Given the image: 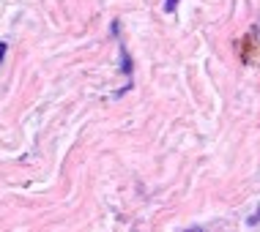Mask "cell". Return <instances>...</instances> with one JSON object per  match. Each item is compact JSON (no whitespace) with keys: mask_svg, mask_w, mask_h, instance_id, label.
Segmentation results:
<instances>
[{"mask_svg":"<svg viewBox=\"0 0 260 232\" xmlns=\"http://www.w3.org/2000/svg\"><path fill=\"white\" fill-rule=\"evenodd\" d=\"M175 6H178V0H165V11H167V14H173Z\"/></svg>","mask_w":260,"mask_h":232,"instance_id":"1","label":"cell"},{"mask_svg":"<svg viewBox=\"0 0 260 232\" xmlns=\"http://www.w3.org/2000/svg\"><path fill=\"white\" fill-rule=\"evenodd\" d=\"M6 49H9V47H6V41H0V63H3V58H6Z\"/></svg>","mask_w":260,"mask_h":232,"instance_id":"2","label":"cell"},{"mask_svg":"<svg viewBox=\"0 0 260 232\" xmlns=\"http://www.w3.org/2000/svg\"><path fill=\"white\" fill-rule=\"evenodd\" d=\"M257 221H260V208H257V213H255V216H252V219H249V224H257Z\"/></svg>","mask_w":260,"mask_h":232,"instance_id":"3","label":"cell"},{"mask_svg":"<svg viewBox=\"0 0 260 232\" xmlns=\"http://www.w3.org/2000/svg\"><path fill=\"white\" fill-rule=\"evenodd\" d=\"M186 232H203L200 227H192V229H186Z\"/></svg>","mask_w":260,"mask_h":232,"instance_id":"4","label":"cell"}]
</instances>
